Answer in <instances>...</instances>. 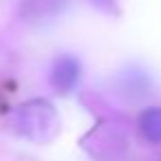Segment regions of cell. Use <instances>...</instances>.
I'll use <instances>...</instances> for the list:
<instances>
[{
  "mask_svg": "<svg viewBox=\"0 0 161 161\" xmlns=\"http://www.w3.org/2000/svg\"><path fill=\"white\" fill-rule=\"evenodd\" d=\"M80 75H82L80 60L75 55H60L51 66V86L60 95H66L77 86Z\"/></svg>",
  "mask_w": 161,
  "mask_h": 161,
  "instance_id": "2",
  "label": "cell"
},
{
  "mask_svg": "<svg viewBox=\"0 0 161 161\" xmlns=\"http://www.w3.org/2000/svg\"><path fill=\"white\" fill-rule=\"evenodd\" d=\"M11 124L18 135L33 143H51L60 132V115L49 99H29L14 110Z\"/></svg>",
  "mask_w": 161,
  "mask_h": 161,
  "instance_id": "1",
  "label": "cell"
},
{
  "mask_svg": "<svg viewBox=\"0 0 161 161\" xmlns=\"http://www.w3.org/2000/svg\"><path fill=\"white\" fill-rule=\"evenodd\" d=\"M139 132L150 143H161V106H150L139 115Z\"/></svg>",
  "mask_w": 161,
  "mask_h": 161,
  "instance_id": "3",
  "label": "cell"
}]
</instances>
